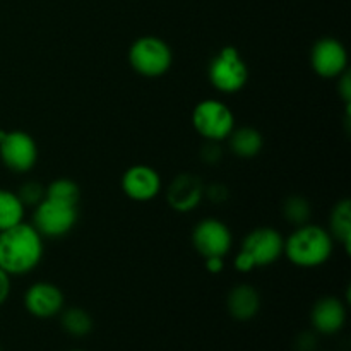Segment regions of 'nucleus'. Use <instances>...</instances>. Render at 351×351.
Returning a JSON list of instances; mask_svg holds the SVG:
<instances>
[{
    "instance_id": "obj_20",
    "label": "nucleus",
    "mask_w": 351,
    "mask_h": 351,
    "mask_svg": "<svg viewBox=\"0 0 351 351\" xmlns=\"http://www.w3.org/2000/svg\"><path fill=\"white\" fill-rule=\"evenodd\" d=\"M45 197L51 199V201L77 206L79 197H81V191H79V185L74 180L57 178L48 187H45Z\"/></svg>"
},
{
    "instance_id": "obj_8",
    "label": "nucleus",
    "mask_w": 351,
    "mask_h": 351,
    "mask_svg": "<svg viewBox=\"0 0 351 351\" xmlns=\"http://www.w3.org/2000/svg\"><path fill=\"white\" fill-rule=\"evenodd\" d=\"M0 160L9 170L26 173L36 165L38 146L24 130H0Z\"/></svg>"
},
{
    "instance_id": "obj_16",
    "label": "nucleus",
    "mask_w": 351,
    "mask_h": 351,
    "mask_svg": "<svg viewBox=\"0 0 351 351\" xmlns=\"http://www.w3.org/2000/svg\"><path fill=\"white\" fill-rule=\"evenodd\" d=\"M230 149L239 158H254L261 153L264 146V139L261 132L254 127H242L233 129L228 136Z\"/></svg>"
},
{
    "instance_id": "obj_6",
    "label": "nucleus",
    "mask_w": 351,
    "mask_h": 351,
    "mask_svg": "<svg viewBox=\"0 0 351 351\" xmlns=\"http://www.w3.org/2000/svg\"><path fill=\"white\" fill-rule=\"evenodd\" d=\"M192 123L199 136L206 141L228 139L232 130L235 129V117L233 112L219 99H204L197 103L192 112Z\"/></svg>"
},
{
    "instance_id": "obj_4",
    "label": "nucleus",
    "mask_w": 351,
    "mask_h": 351,
    "mask_svg": "<svg viewBox=\"0 0 351 351\" xmlns=\"http://www.w3.org/2000/svg\"><path fill=\"white\" fill-rule=\"evenodd\" d=\"M173 62L171 48L158 36H141L129 50V64L144 77H160L167 74Z\"/></svg>"
},
{
    "instance_id": "obj_1",
    "label": "nucleus",
    "mask_w": 351,
    "mask_h": 351,
    "mask_svg": "<svg viewBox=\"0 0 351 351\" xmlns=\"http://www.w3.org/2000/svg\"><path fill=\"white\" fill-rule=\"evenodd\" d=\"M43 257V237L33 225H19L0 232V267L9 276L27 274Z\"/></svg>"
},
{
    "instance_id": "obj_2",
    "label": "nucleus",
    "mask_w": 351,
    "mask_h": 351,
    "mask_svg": "<svg viewBox=\"0 0 351 351\" xmlns=\"http://www.w3.org/2000/svg\"><path fill=\"white\" fill-rule=\"evenodd\" d=\"M332 245V237L328 230L305 223L285 240L283 254L295 266L317 267L328 263Z\"/></svg>"
},
{
    "instance_id": "obj_11",
    "label": "nucleus",
    "mask_w": 351,
    "mask_h": 351,
    "mask_svg": "<svg viewBox=\"0 0 351 351\" xmlns=\"http://www.w3.org/2000/svg\"><path fill=\"white\" fill-rule=\"evenodd\" d=\"M64 291L53 283L40 281L27 288L24 295V307L33 317L50 319L64 311Z\"/></svg>"
},
{
    "instance_id": "obj_27",
    "label": "nucleus",
    "mask_w": 351,
    "mask_h": 351,
    "mask_svg": "<svg viewBox=\"0 0 351 351\" xmlns=\"http://www.w3.org/2000/svg\"><path fill=\"white\" fill-rule=\"evenodd\" d=\"M10 295V276L0 267V305L7 302Z\"/></svg>"
},
{
    "instance_id": "obj_12",
    "label": "nucleus",
    "mask_w": 351,
    "mask_h": 351,
    "mask_svg": "<svg viewBox=\"0 0 351 351\" xmlns=\"http://www.w3.org/2000/svg\"><path fill=\"white\" fill-rule=\"evenodd\" d=\"M122 189L132 201H153L161 191V177L154 168L147 165H134L123 173Z\"/></svg>"
},
{
    "instance_id": "obj_22",
    "label": "nucleus",
    "mask_w": 351,
    "mask_h": 351,
    "mask_svg": "<svg viewBox=\"0 0 351 351\" xmlns=\"http://www.w3.org/2000/svg\"><path fill=\"white\" fill-rule=\"evenodd\" d=\"M16 194L17 197L21 199V202L24 204V208H26V206H33V208H36V206L45 199V187L40 184V182L29 180V182H24Z\"/></svg>"
},
{
    "instance_id": "obj_23",
    "label": "nucleus",
    "mask_w": 351,
    "mask_h": 351,
    "mask_svg": "<svg viewBox=\"0 0 351 351\" xmlns=\"http://www.w3.org/2000/svg\"><path fill=\"white\" fill-rule=\"evenodd\" d=\"M221 147L218 146V143H215V141H208V144H206L204 147H202V160L206 161V163L213 165V163H218L219 160H221Z\"/></svg>"
},
{
    "instance_id": "obj_3",
    "label": "nucleus",
    "mask_w": 351,
    "mask_h": 351,
    "mask_svg": "<svg viewBox=\"0 0 351 351\" xmlns=\"http://www.w3.org/2000/svg\"><path fill=\"white\" fill-rule=\"evenodd\" d=\"M285 240L278 230L264 226L256 228L243 239L242 249L235 257V267L240 273H249L254 267H264L276 263L283 256Z\"/></svg>"
},
{
    "instance_id": "obj_10",
    "label": "nucleus",
    "mask_w": 351,
    "mask_h": 351,
    "mask_svg": "<svg viewBox=\"0 0 351 351\" xmlns=\"http://www.w3.org/2000/svg\"><path fill=\"white\" fill-rule=\"evenodd\" d=\"M311 65L317 75L324 79L339 77L348 65V53L336 38H321L311 51Z\"/></svg>"
},
{
    "instance_id": "obj_26",
    "label": "nucleus",
    "mask_w": 351,
    "mask_h": 351,
    "mask_svg": "<svg viewBox=\"0 0 351 351\" xmlns=\"http://www.w3.org/2000/svg\"><path fill=\"white\" fill-rule=\"evenodd\" d=\"M315 345H317V341H315V336L312 332H302L297 338V348L300 351H314Z\"/></svg>"
},
{
    "instance_id": "obj_21",
    "label": "nucleus",
    "mask_w": 351,
    "mask_h": 351,
    "mask_svg": "<svg viewBox=\"0 0 351 351\" xmlns=\"http://www.w3.org/2000/svg\"><path fill=\"white\" fill-rule=\"evenodd\" d=\"M311 213V204H308L307 199L302 197V195H291V197H288L283 204V215L285 218H287V221L291 223V225H305V223L308 221Z\"/></svg>"
},
{
    "instance_id": "obj_29",
    "label": "nucleus",
    "mask_w": 351,
    "mask_h": 351,
    "mask_svg": "<svg viewBox=\"0 0 351 351\" xmlns=\"http://www.w3.org/2000/svg\"><path fill=\"white\" fill-rule=\"evenodd\" d=\"M69 351H82V350H69Z\"/></svg>"
},
{
    "instance_id": "obj_19",
    "label": "nucleus",
    "mask_w": 351,
    "mask_h": 351,
    "mask_svg": "<svg viewBox=\"0 0 351 351\" xmlns=\"http://www.w3.org/2000/svg\"><path fill=\"white\" fill-rule=\"evenodd\" d=\"M60 324L67 335L84 338L93 331V317L81 307H71L60 312Z\"/></svg>"
},
{
    "instance_id": "obj_18",
    "label": "nucleus",
    "mask_w": 351,
    "mask_h": 351,
    "mask_svg": "<svg viewBox=\"0 0 351 351\" xmlns=\"http://www.w3.org/2000/svg\"><path fill=\"white\" fill-rule=\"evenodd\" d=\"M24 209L16 192L0 189V232L19 225L24 218Z\"/></svg>"
},
{
    "instance_id": "obj_17",
    "label": "nucleus",
    "mask_w": 351,
    "mask_h": 351,
    "mask_svg": "<svg viewBox=\"0 0 351 351\" xmlns=\"http://www.w3.org/2000/svg\"><path fill=\"white\" fill-rule=\"evenodd\" d=\"M329 226H331V237L345 245L350 250L351 242V202L350 199H343L335 206L329 218Z\"/></svg>"
},
{
    "instance_id": "obj_30",
    "label": "nucleus",
    "mask_w": 351,
    "mask_h": 351,
    "mask_svg": "<svg viewBox=\"0 0 351 351\" xmlns=\"http://www.w3.org/2000/svg\"><path fill=\"white\" fill-rule=\"evenodd\" d=\"M0 351H2V348H0Z\"/></svg>"
},
{
    "instance_id": "obj_28",
    "label": "nucleus",
    "mask_w": 351,
    "mask_h": 351,
    "mask_svg": "<svg viewBox=\"0 0 351 351\" xmlns=\"http://www.w3.org/2000/svg\"><path fill=\"white\" fill-rule=\"evenodd\" d=\"M206 267H208L209 273H221L223 267H225V261H223V257H209V259H206Z\"/></svg>"
},
{
    "instance_id": "obj_9",
    "label": "nucleus",
    "mask_w": 351,
    "mask_h": 351,
    "mask_svg": "<svg viewBox=\"0 0 351 351\" xmlns=\"http://www.w3.org/2000/svg\"><path fill=\"white\" fill-rule=\"evenodd\" d=\"M192 243L204 259L225 257L232 249L233 237L225 223L219 219L208 218L195 225L194 232H192Z\"/></svg>"
},
{
    "instance_id": "obj_25",
    "label": "nucleus",
    "mask_w": 351,
    "mask_h": 351,
    "mask_svg": "<svg viewBox=\"0 0 351 351\" xmlns=\"http://www.w3.org/2000/svg\"><path fill=\"white\" fill-rule=\"evenodd\" d=\"M339 84H338V93L339 96H341L343 101L346 103V105H350L351 101V81H350V74L348 72H343L341 75H339Z\"/></svg>"
},
{
    "instance_id": "obj_7",
    "label": "nucleus",
    "mask_w": 351,
    "mask_h": 351,
    "mask_svg": "<svg viewBox=\"0 0 351 351\" xmlns=\"http://www.w3.org/2000/svg\"><path fill=\"white\" fill-rule=\"evenodd\" d=\"M77 223V206L51 201L45 197L34 208L33 226L41 237L60 239Z\"/></svg>"
},
{
    "instance_id": "obj_15",
    "label": "nucleus",
    "mask_w": 351,
    "mask_h": 351,
    "mask_svg": "<svg viewBox=\"0 0 351 351\" xmlns=\"http://www.w3.org/2000/svg\"><path fill=\"white\" fill-rule=\"evenodd\" d=\"M226 307H228L230 315L237 321H250L259 314L261 308V295L250 285H237L232 291L228 293V300H226Z\"/></svg>"
},
{
    "instance_id": "obj_14",
    "label": "nucleus",
    "mask_w": 351,
    "mask_h": 351,
    "mask_svg": "<svg viewBox=\"0 0 351 351\" xmlns=\"http://www.w3.org/2000/svg\"><path fill=\"white\" fill-rule=\"evenodd\" d=\"M312 326L317 332L326 336L336 335L345 328L346 307L339 298L324 297L315 302L311 312Z\"/></svg>"
},
{
    "instance_id": "obj_24",
    "label": "nucleus",
    "mask_w": 351,
    "mask_h": 351,
    "mask_svg": "<svg viewBox=\"0 0 351 351\" xmlns=\"http://www.w3.org/2000/svg\"><path fill=\"white\" fill-rule=\"evenodd\" d=\"M204 195L215 202H223L226 197H228V191H226L225 185L213 184L209 185V187H204Z\"/></svg>"
},
{
    "instance_id": "obj_5",
    "label": "nucleus",
    "mask_w": 351,
    "mask_h": 351,
    "mask_svg": "<svg viewBox=\"0 0 351 351\" xmlns=\"http://www.w3.org/2000/svg\"><path fill=\"white\" fill-rule=\"evenodd\" d=\"M208 77L218 91L233 95L247 84L249 71L240 51L235 47H225L209 62Z\"/></svg>"
},
{
    "instance_id": "obj_13",
    "label": "nucleus",
    "mask_w": 351,
    "mask_h": 351,
    "mask_svg": "<svg viewBox=\"0 0 351 351\" xmlns=\"http://www.w3.org/2000/svg\"><path fill=\"white\" fill-rule=\"evenodd\" d=\"M204 197V184L194 173H180L171 180L167 191L170 208L178 213H189L199 206Z\"/></svg>"
}]
</instances>
